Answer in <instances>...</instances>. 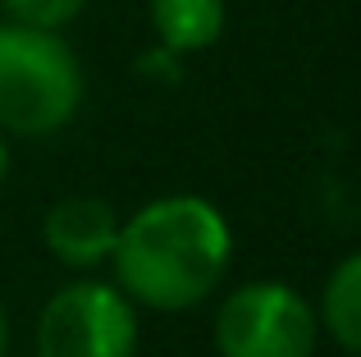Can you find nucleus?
Here are the masks:
<instances>
[{
	"instance_id": "f257e3e1",
	"label": "nucleus",
	"mask_w": 361,
	"mask_h": 357,
	"mask_svg": "<svg viewBox=\"0 0 361 357\" xmlns=\"http://www.w3.org/2000/svg\"><path fill=\"white\" fill-rule=\"evenodd\" d=\"M233 261L229 215L202 193H165L119 220L110 275L137 312H192L211 303Z\"/></svg>"
},
{
	"instance_id": "f03ea898",
	"label": "nucleus",
	"mask_w": 361,
	"mask_h": 357,
	"mask_svg": "<svg viewBox=\"0 0 361 357\" xmlns=\"http://www.w3.org/2000/svg\"><path fill=\"white\" fill-rule=\"evenodd\" d=\"M87 97L82 60L60 32L0 23V133L51 138L73 124Z\"/></svg>"
},
{
	"instance_id": "7ed1b4c3",
	"label": "nucleus",
	"mask_w": 361,
	"mask_h": 357,
	"mask_svg": "<svg viewBox=\"0 0 361 357\" xmlns=\"http://www.w3.org/2000/svg\"><path fill=\"white\" fill-rule=\"evenodd\" d=\"M142 321L115 279L78 275L42 303L32 325L37 357H137Z\"/></svg>"
},
{
	"instance_id": "20e7f679",
	"label": "nucleus",
	"mask_w": 361,
	"mask_h": 357,
	"mask_svg": "<svg viewBox=\"0 0 361 357\" xmlns=\"http://www.w3.org/2000/svg\"><path fill=\"white\" fill-rule=\"evenodd\" d=\"M211 339L220 357H316L320 316L302 289L283 279H247L215 307Z\"/></svg>"
},
{
	"instance_id": "39448f33",
	"label": "nucleus",
	"mask_w": 361,
	"mask_h": 357,
	"mask_svg": "<svg viewBox=\"0 0 361 357\" xmlns=\"http://www.w3.org/2000/svg\"><path fill=\"white\" fill-rule=\"evenodd\" d=\"M123 215L106 197L97 193H69L42 215V248L51 252L55 266L73 270V275H92V270L110 266V252L119 238Z\"/></svg>"
},
{
	"instance_id": "423d86ee",
	"label": "nucleus",
	"mask_w": 361,
	"mask_h": 357,
	"mask_svg": "<svg viewBox=\"0 0 361 357\" xmlns=\"http://www.w3.org/2000/svg\"><path fill=\"white\" fill-rule=\"evenodd\" d=\"M156 46L183 55H202L224 37V0H147Z\"/></svg>"
},
{
	"instance_id": "0eeeda50",
	"label": "nucleus",
	"mask_w": 361,
	"mask_h": 357,
	"mask_svg": "<svg viewBox=\"0 0 361 357\" xmlns=\"http://www.w3.org/2000/svg\"><path fill=\"white\" fill-rule=\"evenodd\" d=\"M316 316H320V334H329L343 353H361V248L348 252L325 275Z\"/></svg>"
},
{
	"instance_id": "6e6552de",
	"label": "nucleus",
	"mask_w": 361,
	"mask_h": 357,
	"mask_svg": "<svg viewBox=\"0 0 361 357\" xmlns=\"http://www.w3.org/2000/svg\"><path fill=\"white\" fill-rule=\"evenodd\" d=\"M0 5H5V14L14 18V23L64 32V28L87 9V0H0Z\"/></svg>"
},
{
	"instance_id": "1a4fd4ad",
	"label": "nucleus",
	"mask_w": 361,
	"mask_h": 357,
	"mask_svg": "<svg viewBox=\"0 0 361 357\" xmlns=\"http://www.w3.org/2000/svg\"><path fill=\"white\" fill-rule=\"evenodd\" d=\"M137 69H142V73H151V78L174 83V78H178V55H174V51H165V46H156V51H147V55L137 60Z\"/></svg>"
},
{
	"instance_id": "9d476101",
	"label": "nucleus",
	"mask_w": 361,
	"mask_h": 357,
	"mask_svg": "<svg viewBox=\"0 0 361 357\" xmlns=\"http://www.w3.org/2000/svg\"><path fill=\"white\" fill-rule=\"evenodd\" d=\"M0 357H9V312L0 303Z\"/></svg>"
},
{
	"instance_id": "9b49d317",
	"label": "nucleus",
	"mask_w": 361,
	"mask_h": 357,
	"mask_svg": "<svg viewBox=\"0 0 361 357\" xmlns=\"http://www.w3.org/2000/svg\"><path fill=\"white\" fill-rule=\"evenodd\" d=\"M5 178H9V143L0 133V188H5Z\"/></svg>"
},
{
	"instance_id": "f8f14e48",
	"label": "nucleus",
	"mask_w": 361,
	"mask_h": 357,
	"mask_svg": "<svg viewBox=\"0 0 361 357\" xmlns=\"http://www.w3.org/2000/svg\"><path fill=\"white\" fill-rule=\"evenodd\" d=\"M348 357H361V353H348Z\"/></svg>"
}]
</instances>
